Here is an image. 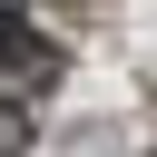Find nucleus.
<instances>
[{"instance_id": "nucleus-1", "label": "nucleus", "mask_w": 157, "mask_h": 157, "mask_svg": "<svg viewBox=\"0 0 157 157\" xmlns=\"http://www.w3.org/2000/svg\"><path fill=\"white\" fill-rule=\"evenodd\" d=\"M0 157H39V108L29 98H0Z\"/></svg>"}]
</instances>
